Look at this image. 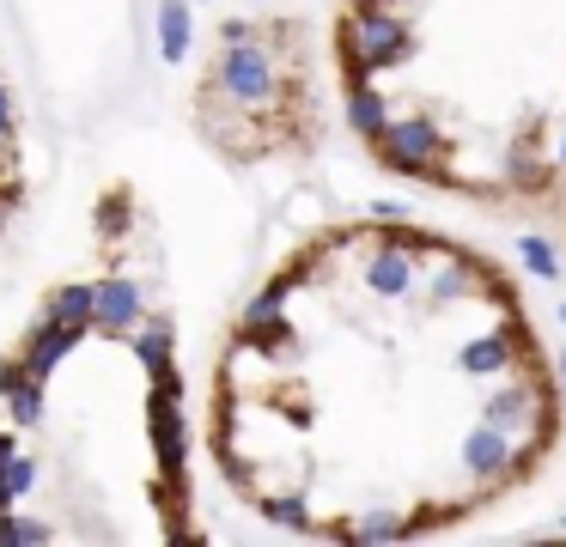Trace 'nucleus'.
Returning a JSON list of instances; mask_svg holds the SVG:
<instances>
[{
    "instance_id": "obj_1",
    "label": "nucleus",
    "mask_w": 566,
    "mask_h": 547,
    "mask_svg": "<svg viewBox=\"0 0 566 547\" xmlns=\"http://www.w3.org/2000/svg\"><path fill=\"white\" fill-rule=\"evenodd\" d=\"M335 49H342V80L347 85H371L384 67H402V61L420 49V36L396 7H359L354 0V12L342 19Z\"/></svg>"
},
{
    "instance_id": "obj_2",
    "label": "nucleus",
    "mask_w": 566,
    "mask_h": 547,
    "mask_svg": "<svg viewBox=\"0 0 566 547\" xmlns=\"http://www.w3.org/2000/svg\"><path fill=\"white\" fill-rule=\"evenodd\" d=\"M208 97L238 104V109H269L281 97H293V85L281 80L269 36H256V43H220V55L208 67Z\"/></svg>"
},
{
    "instance_id": "obj_3",
    "label": "nucleus",
    "mask_w": 566,
    "mask_h": 547,
    "mask_svg": "<svg viewBox=\"0 0 566 547\" xmlns=\"http://www.w3.org/2000/svg\"><path fill=\"white\" fill-rule=\"evenodd\" d=\"M371 158H378L384 170H396V177L432 182V170L451 158V134H444L432 116H396L390 128L371 140Z\"/></svg>"
},
{
    "instance_id": "obj_4",
    "label": "nucleus",
    "mask_w": 566,
    "mask_h": 547,
    "mask_svg": "<svg viewBox=\"0 0 566 547\" xmlns=\"http://www.w3.org/2000/svg\"><path fill=\"white\" fill-rule=\"evenodd\" d=\"M457 377H475V383H493V377H512L517 365H542L536 359V335H530L517 316H505V323H493L488 335H469L457 340L451 353Z\"/></svg>"
},
{
    "instance_id": "obj_5",
    "label": "nucleus",
    "mask_w": 566,
    "mask_h": 547,
    "mask_svg": "<svg viewBox=\"0 0 566 547\" xmlns=\"http://www.w3.org/2000/svg\"><path fill=\"white\" fill-rule=\"evenodd\" d=\"M530 462H536V450H524L512 432H500V425H488V420L457 438V469H463L469 481H481L488 493L505 481H517V474H530Z\"/></svg>"
},
{
    "instance_id": "obj_6",
    "label": "nucleus",
    "mask_w": 566,
    "mask_h": 547,
    "mask_svg": "<svg viewBox=\"0 0 566 547\" xmlns=\"http://www.w3.org/2000/svg\"><path fill=\"white\" fill-rule=\"evenodd\" d=\"M554 389H542L536 377H493V389H488V401H481V420L488 425H500V432H512V438H536V420H542V401H548Z\"/></svg>"
},
{
    "instance_id": "obj_7",
    "label": "nucleus",
    "mask_w": 566,
    "mask_h": 547,
    "mask_svg": "<svg viewBox=\"0 0 566 547\" xmlns=\"http://www.w3.org/2000/svg\"><path fill=\"white\" fill-rule=\"evenodd\" d=\"M153 450H159V469H165V486H171V498L184 505V481H189V420H184V401L171 396H153Z\"/></svg>"
},
{
    "instance_id": "obj_8",
    "label": "nucleus",
    "mask_w": 566,
    "mask_h": 547,
    "mask_svg": "<svg viewBox=\"0 0 566 547\" xmlns=\"http://www.w3.org/2000/svg\"><path fill=\"white\" fill-rule=\"evenodd\" d=\"M359 280H366V292H371V298H384V304H415L420 298V255L378 243V255L359 267Z\"/></svg>"
},
{
    "instance_id": "obj_9",
    "label": "nucleus",
    "mask_w": 566,
    "mask_h": 547,
    "mask_svg": "<svg viewBox=\"0 0 566 547\" xmlns=\"http://www.w3.org/2000/svg\"><path fill=\"white\" fill-rule=\"evenodd\" d=\"M80 335H86V328L62 323V316H43V323H31V335L19 340V359H25L31 377H43V383H50V377L67 365V353L80 347Z\"/></svg>"
},
{
    "instance_id": "obj_10",
    "label": "nucleus",
    "mask_w": 566,
    "mask_h": 547,
    "mask_svg": "<svg viewBox=\"0 0 566 547\" xmlns=\"http://www.w3.org/2000/svg\"><path fill=\"white\" fill-rule=\"evenodd\" d=\"M140 316H147L140 280L135 274H104L98 280V335H135Z\"/></svg>"
},
{
    "instance_id": "obj_11",
    "label": "nucleus",
    "mask_w": 566,
    "mask_h": 547,
    "mask_svg": "<svg viewBox=\"0 0 566 547\" xmlns=\"http://www.w3.org/2000/svg\"><path fill=\"white\" fill-rule=\"evenodd\" d=\"M196 0H159V12H153V36H159V55L171 61H189V43H196Z\"/></svg>"
},
{
    "instance_id": "obj_12",
    "label": "nucleus",
    "mask_w": 566,
    "mask_h": 547,
    "mask_svg": "<svg viewBox=\"0 0 566 547\" xmlns=\"http://www.w3.org/2000/svg\"><path fill=\"white\" fill-rule=\"evenodd\" d=\"M342 116H347V128L359 134V140H378L384 128L396 122V109H390V97L378 92V85H347V104H342Z\"/></svg>"
},
{
    "instance_id": "obj_13",
    "label": "nucleus",
    "mask_w": 566,
    "mask_h": 547,
    "mask_svg": "<svg viewBox=\"0 0 566 547\" xmlns=\"http://www.w3.org/2000/svg\"><path fill=\"white\" fill-rule=\"evenodd\" d=\"M475 292H488V280H481L469 262H457V255H451L444 267H432L420 304H427V311H444V304H463V298H475Z\"/></svg>"
},
{
    "instance_id": "obj_14",
    "label": "nucleus",
    "mask_w": 566,
    "mask_h": 547,
    "mask_svg": "<svg viewBox=\"0 0 566 547\" xmlns=\"http://www.w3.org/2000/svg\"><path fill=\"white\" fill-rule=\"evenodd\" d=\"M286 298H293V280H286V274H274L262 292H250L244 311H238V335H256V328L286 323Z\"/></svg>"
},
{
    "instance_id": "obj_15",
    "label": "nucleus",
    "mask_w": 566,
    "mask_h": 547,
    "mask_svg": "<svg viewBox=\"0 0 566 547\" xmlns=\"http://www.w3.org/2000/svg\"><path fill=\"white\" fill-rule=\"evenodd\" d=\"M128 347H135V359L147 365V377H153V371H165V365H171V347H177V323H171L165 311L140 316V328L128 335Z\"/></svg>"
},
{
    "instance_id": "obj_16",
    "label": "nucleus",
    "mask_w": 566,
    "mask_h": 547,
    "mask_svg": "<svg viewBox=\"0 0 566 547\" xmlns=\"http://www.w3.org/2000/svg\"><path fill=\"white\" fill-rule=\"evenodd\" d=\"M43 316H62V323H74L92 335V328H98V280H67V286H55Z\"/></svg>"
},
{
    "instance_id": "obj_17",
    "label": "nucleus",
    "mask_w": 566,
    "mask_h": 547,
    "mask_svg": "<svg viewBox=\"0 0 566 547\" xmlns=\"http://www.w3.org/2000/svg\"><path fill=\"white\" fill-rule=\"evenodd\" d=\"M408 535H415V517H402V511L378 505V511H366V517H359L354 529H342V541L378 547V541H408Z\"/></svg>"
},
{
    "instance_id": "obj_18",
    "label": "nucleus",
    "mask_w": 566,
    "mask_h": 547,
    "mask_svg": "<svg viewBox=\"0 0 566 547\" xmlns=\"http://www.w3.org/2000/svg\"><path fill=\"white\" fill-rule=\"evenodd\" d=\"M512 189H524V194H542L548 189V177H554V165H542L536 158V146L530 140H517V146H505V170H500Z\"/></svg>"
},
{
    "instance_id": "obj_19",
    "label": "nucleus",
    "mask_w": 566,
    "mask_h": 547,
    "mask_svg": "<svg viewBox=\"0 0 566 547\" xmlns=\"http://www.w3.org/2000/svg\"><path fill=\"white\" fill-rule=\"evenodd\" d=\"M256 511H262V523H274V529H286V535L311 529V498L305 493H256Z\"/></svg>"
},
{
    "instance_id": "obj_20",
    "label": "nucleus",
    "mask_w": 566,
    "mask_h": 547,
    "mask_svg": "<svg viewBox=\"0 0 566 547\" xmlns=\"http://www.w3.org/2000/svg\"><path fill=\"white\" fill-rule=\"evenodd\" d=\"M43 541H55V523L19 517V505H13V511H0V547H43Z\"/></svg>"
},
{
    "instance_id": "obj_21",
    "label": "nucleus",
    "mask_w": 566,
    "mask_h": 547,
    "mask_svg": "<svg viewBox=\"0 0 566 547\" xmlns=\"http://www.w3.org/2000/svg\"><path fill=\"white\" fill-rule=\"evenodd\" d=\"M512 250H517V262H524L536 280H560V250H554L548 238H536V231H524V238H517Z\"/></svg>"
},
{
    "instance_id": "obj_22",
    "label": "nucleus",
    "mask_w": 566,
    "mask_h": 547,
    "mask_svg": "<svg viewBox=\"0 0 566 547\" xmlns=\"http://www.w3.org/2000/svg\"><path fill=\"white\" fill-rule=\"evenodd\" d=\"M7 420L13 425H38L43 420V377H25L19 389H7Z\"/></svg>"
},
{
    "instance_id": "obj_23",
    "label": "nucleus",
    "mask_w": 566,
    "mask_h": 547,
    "mask_svg": "<svg viewBox=\"0 0 566 547\" xmlns=\"http://www.w3.org/2000/svg\"><path fill=\"white\" fill-rule=\"evenodd\" d=\"M7 481H13V493L25 498L31 486H38V456H25V450H13V456H7Z\"/></svg>"
},
{
    "instance_id": "obj_24",
    "label": "nucleus",
    "mask_w": 566,
    "mask_h": 547,
    "mask_svg": "<svg viewBox=\"0 0 566 547\" xmlns=\"http://www.w3.org/2000/svg\"><path fill=\"white\" fill-rule=\"evenodd\" d=\"M19 450V438L13 432H0V511H13L19 505V493H13V481H7V456Z\"/></svg>"
},
{
    "instance_id": "obj_25",
    "label": "nucleus",
    "mask_w": 566,
    "mask_h": 547,
    "mask_svg": "<svg viewBox=\"0 0 566 547\" xmlns=\"http://www.w3.org/2000/svg\"><path fill=\"white\" fill-rule=\"evenodd\" d=\"M256 36H269L256 19H226L220 24V43H256Z\"/></svg>"
},
{
    "instance_id": "obj_26",
    "label": "nucleus",
    "mask_w": 566,
    "mask_h": 547,
    "mask_svg": "<svg viewBox=\"0 0 566 547\" xmlns=\"http://www.w3.org/2000/svg\"><path fill=\"white\" fill-rule=\"evenodd\" d=\"M13 128H19V109H13V92L0 85V146L13 140Z\"/></svg>"
},
{
    "instance_id": "obj_27",
    "label": "nucleus",
    "mask_w": 566,
    "mask_h": 547,
    "mask_svg": "<svg viewBox=\"0 0 566 547\" xmlns=\"http://www.w3.org/2000/svg\"><path fill=\"white\" fill-rule=\"evenodd\" d=\"M366 213H371V219H378V225H390V219H415V213H408V207H402V201H371V207H366Z\"/></svg>"
},
{
    "instance_id": "obj_28",
    "label": "nucleus",
    "mask_w": 566,
    "mask_h": 547,
    "mask_svg": "<svg viewBox=\"0 0 566 547\" xmlns=\"http://www.w3.org/2000/svg\"><path fill=\"white\" fill-rule=\"evenodd\" d=\"M554 377H560V396H566V347L554 353Z\"/></svg>"
},
{
    "instance_id": "obj_29",
    "label": "nucleus",
    "mask_w": 566,
    "mask_h": 547,
    "mask_svg": "<svg viewBox=\"0 0 566 547\" xmlns=\"http://www.w3.org/2000/svg\"><path fill=\"white\" fill-rule=\"evenodd\" d=\"M554 165L566 170V128H560V140H554Z\"/></svg>"
},
{
    "instance_id": "obj_30",
    "label": "nucleus",
    "mask_w": 566,
    "mask_h": 547,
    "mask_svg": "<svg viewBox=\"0 0 566 547\" xmlns=\"http://www.w3.org/2000/svg\"><path fill=\"white\" fill-rule=\"evenodd\" d=\"M359 7H402V0H359Z\"/></svg>"
},
{
    "instance_id": "obj_31",
    "label": "nucleus",
    "mask_w": 566,
    "mask_h": 547,
    "mask_svg": "<svg viewBox=\"0 0 566 547\" xmlns=\"http://www.w3.org/2000/svg\"><path fill=\"white\" fill-rule=\"evenodd\" d=\"M554 316H560V328H566V304H560V311H554Z\"/></svg>"
},
{
    "instance_id": "obj_32",
    "label": "nucleus",
    "mask_w": 566,
    "mask_h": 547,
    "mask_svg": "<svg viewBox=\"0 0 566 547\" xmlns=\"http://www.w3.org/2000/svg\"><path fill=\"white\" fill-rule=\"evenodd\" d=\"M560 529H566V517H560Z\"/></svg>"
}]
</instances>
